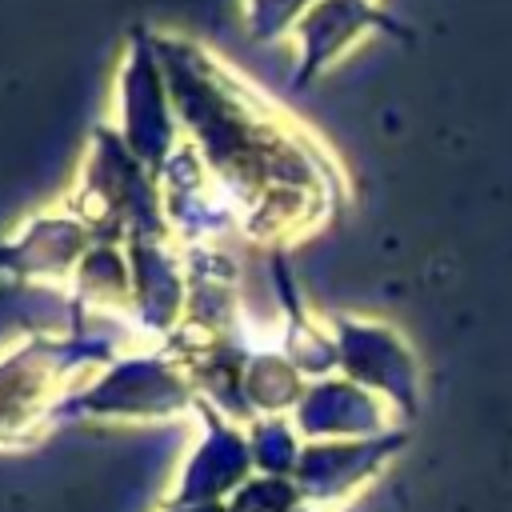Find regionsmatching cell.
<instances>
[{
	"label": "cell",
	"mask_w": 512,
	"mask_h": 512,
	"mask_svg": "<svg viewBox=\"0 0 512 512\" xmlns=\"http://www.w3.org/2000/svg\"><path fill=\"white\" fill-rule=\"evenodd\" d=\"M372 20H376V0H320V4H312V12H308L312 60L344 48Z\"/></svg>",
	"instance_id": "6da1fadb"
}]
</instances>
